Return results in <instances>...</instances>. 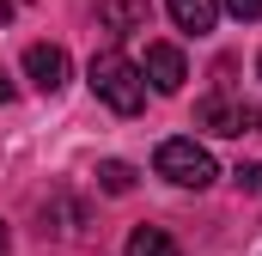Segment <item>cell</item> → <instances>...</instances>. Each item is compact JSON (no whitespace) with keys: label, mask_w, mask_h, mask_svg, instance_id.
<instances>
[{"label":"cell","mask_w":262,"mask_h":256,"mask_svg":"<svg viewBox=\"0 0 262 256\" xmlns=\"http://www.w3.org/2000/svg\"><path fill=\"white\" fill-rule=\"evenodd\" d=\"M6 18H12V0H0V25H6Z\"/></svg>","instance_id":"obj_14"},{"label":"cell","mask_w":262,"mask_h":256,"mask_svg":"<svg viewBox=\"0 0 262 256\" xmlns=\"http://www.w3.org/2000/svg\"><path fill=\"white\" fill-rule=\"evenodd\" d=\"M152 165H159V177L165 183H177V189H207L213 183V153L189 140V134H171L159 153H152Z\"/></svg>","instance_id":"obj_2"},{"label":"cell","mask_w":262,"mask_h":256,"mask_svg":"<svg viewBox=\"0 0 262 256\" xmlns=\"http://www.w3.org/2000/svg\"><path fill=\"white\" fill-rule=\"evenodd\" d=\"M6 98H12V79H6V73H0V104H6Z\"/></svg>","instance_id":"obj_13"},{"label":"cell","mask_w":262,"mask_h":256,"mask_svg":"<svg viewBox=\"0 0 262 256\" xmlns=\"http://www.w3.org/2000/svg\"><path fill=\"white\" fill-rule=\"evenodd\" d=\"M6 250H12V232H6V220H0V256H6Z\"/></svg>","instance_id":"obj_12"},{"label":"cell","mask_w":262,"mask_h":256,"mask_svg":"<svg viewBox=\"0 0 262 256\" xmlns=\"http://www.w3.org/2000/svg\"><path fill=\"white\" fill-rule=\"evenodd\" d=\"M140 73H146V86L152 92H183V79H189V61H183V49L177 43H146V61H140Z\"/></svg>","instance_id":"obj_3"},{"label":"cell","mask_w":262,"mask_h":256,"mask_svg":"<svg viewBox=\"0 0 262 256\" xmlns=\"http://www.w3.org/2000/svg\"><path fill=\"white\" fill-rule=\"evenodd\" d=\"M98 189H104V195H128V189H134V165L104 159V165H98Z\"/></svg>","instance_id":"obj_9"},{"label":"cell","mask_w":262,"mask_h":256,"mask_svg":"<svg viewBox=\"0 0 262 256\" xmlns=\"http://www.w3.org/2000/svg\"><path fill=\"white\" fill-rule=\"evenodd\" d=\"M85 79H92L98 104H110L116 116H140V104H146V73H140V61H128L122 49H98V55L85 61Z\"/></svg>","instance_id":"obj_1"},{"label":"cell","mask_w":262,"mask_h":256,"mask_svg":"<svg viewBox=\"0 0 262 256\" xmlns=\"http://www.w3.org/2000/svg\"><path fill=\"white\" fill-rule=\"evenodd\" d=\"M256 73H262V55H256Z\"/></svg>","instance_id":"obj_16"},{"label":"cell","mask_w":262,"mask_h":256,"mask_svg":"<svg viewBox=\"0 0 262 256\" xmlns=\"http://www.w3.org/2000/svg\"><path fill=\"white\" fill-rule=\"evenodd\" d=\"M98 18H104L110 31H146L152 0H98Z\"/></svg>","instance_id":"obj_7"},{"label":"cell","mask_w":262,"mask_h":256,"mask_svg":"<svg viewBox=\"0 0 262 256\" xmlns=\"http://www.w3.org/2000/svg\"><path fill=\"white\" fill-rule=\"evenodd\" d=\"M232 183H238L244 195H262V165H238V171H232Z\"/></svg>","instance_id":"obj_10"},{"label":"cell","mask_w":262,"mask_h":256,"mask_svg":"<svg viewBox=\"0 0 262 256\" xmlns=\"http://www.w3.org/2000/svg\"><path fill=\"white\" fill-rule=\"evenodd\" d=\"M220 6H226L232 18H244V25H256V18H262V0H220Z\"/></svg>","instance_id":"obj_11"},{"label":"cell","mask_w":262,"mask_h":256,"mask_svg":"<svg viewBox=\"0 0 262 256\" xmlns=\"http://www.w3.org/2000/svg\"><path fill=\"white\" fill-rule=\"evenodd\" d=\"M195 128H207V134H244V128H256V110L250 104H232V98H201L195 104Z\"/></svg>","instance_id":"obj_5"},{"label":"cell","mask_w":262,"mask_h":256,"mask_svg":"<svg viewBox=\"0 0 262 256\" xmlns=\"http://www.w3.org/2000/svg\"><path fill=\"white\" fill-rule=\"evenodd\" d=\"M122 256H183V250H177V238H171L165 226H134Z\"/></svg>","instance_id":"obj_8"},{"label":"cell","mask_w":262,"mask_h":256,"mask_svg":"<svg viewBox=\"0 0 262 256\" xmlns=\"http://www.w3.org/2000/svg\"><path fill=\"white\" fill-rule=\"evenodd\" d=\"M256 128H262V110H256Z\"/></svg>","instance_id":"obj_15"},{"label":"cell","mask_w":262,"mask_h":256,"mask_svg":"<svg viewBox=\"0 0 262 256\" xmlns=\"http://www.w3.org/2000/svg\"><path fill=\"white\" fill-rule=\"evenodd\" d=\"M25 79L55 98V92L67 86V49L61 43H31V49H25Z\"/></svg>","instance_id":"obj_4"},{"label":"cell","mask_w":262,"mask_h":256,"mask_svg":"<svg viewBox=\"0 0 262 256\" xmlns=\"http://www.w3.org/2000/svg\"><path fill=\"white\" fill-rule=\"evenodd\" d=\"M165 6H171V25L189 37H207L220 25V0H165Z\"/></svg>","instance_id":"obj_6"}]
</instances>
